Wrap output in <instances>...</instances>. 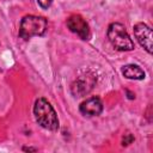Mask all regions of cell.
Here are the masks:
<instances>
[{
	"label": "cell",
	"mask_w": 153,
	"mask_h": 153,
	"mask_svg": "<svg viewBox=\"0 0 153 153\" xmlns=\"http://www.w3.org/2000/svg\"><path fill=\"white\" fill-rule=\"evenodd\" d=\"M33 115L37 121V123L48 130H57L59 129V118L54 110V108L50 105V103L44 98H38L35 102L33 105Z\"/></svg>",
	"instance_id": "cell-1"
},
{
	"label": "cell",
	"mask_w": 153,
	"mask_h": 153,
	"mask_svg": "<svg viewBox=\"0 0 153 153\" xmlns=\"http://www.w3.org/2000/svg\"><path fill=\"white\" fill-rule=\"evenodd\" d=\"M48 23L45 18L39 16H25L20 20L19 25V37L27 41L33 36H43L47 31Z\"/></svg>",
	"instance_id": "cell-2"
},
{
	"label": "cell",
	"mask_w": 153,
	"mask_h": 153,
	"mask_svg": "<svg viewBox=\"0 0 153 153\" xmlns=\"http://www.w3.org/2000/svg\"><path fill=\"white\" fill-rule=\"evenodd\" d=\"M108 39L111 45L120 51H129L135 48L133 39L128 35L124 25L121 23H111L108 27Z\"/></svg>",
	"instance_id": "cell-3"
},
{
	"label": "cell",
	"mask_w": 153,
	"mask_h": 153,
	"mask_svg": "<svg viewBox=\"0 0 153 153\" xmlns=\"http://www.w3.org/2000/svg\"><path fill=\"white\" fill-rule=\"evenodd\" d=\"M134 35L141 47L148 53L153 51V39H152V29L145 23H137L134 25Z\"/></svg>",
	"instance_id": "cell-4"
},
{
	"label": "cell",
	"mask_w": 153,
	"mask_h": 153,
	"mask_svg": "<svg viewBox=\"0 0 153 153\" xmlns=\"http://www.w3.org/2000/svg\"><path fill=\"white\" fill-rule=\"evenodd\" d=\"M66 23H67L68 29L73 33L78 35L81 39L86 41V39L90 38V26H88V24L86 23V20L81 16L72 14L71 17H68Z\"/></svg>",
	"instance_id": "cell-5"
},
{
	"label": "cell",
	"mask_w": 153,
	"mask_h": 153,
	"mask_svg": "<svg viewBox=\"0 0 153 153\" xmlns=\"http://www.w3.org/2000/svg\"><path fill=\"white\" fill-rule=\"evenodd\" d=\"M93 85H94V78L92 75L90 76L82 75L72 84L71 91L75 97H84L93 88Z\"/></svg>",
	"instance_id": "cell-6"
},
{
	"label": "cell",
	"mask_w": 153,
	"mask_h": 153,
	"mask_svg": "<svg viewBox=\"0 0 153 153\" xmlns=\"http://www.w3.org/2000/svg\"><path fill=\"white\" fill-rule=\"evenodd\" d=\"M79 110L86 117L98 116L103 111V103L98 97H90L80 104Z\"/></svg>",
	"instance_id": "cell-7"
},
{
	"label": "cell",
	"mask_w": 153,
	"mask_h": 153,
	"mask_svg": "<svg viewBox=\"0 0 153 153\" xmlns=\"http://www.w3.org/2000/svg\"><path fill=\"white\" fill-rule=\"evenodd\" d=\"M122 74L127 79L131 80H142L145 79V72L136 65H126L122 68Z\"/></svg>",
	"instance_id": "cell-8"
},
{
	"label": "cell",
	"mask_w": 153,
	"mask_h": 153,
	"mask_svg": "<svg viewBox=\"0 0 153 153\" xmlns=\"http://www.w3.org/2000/svg\"><path fill=\"white\" fill-rule=\"evenodd\" d=\"M134 141V136L131 135V134H124V136H123V139H122V146H128V145H130L131 142Z\"/></svg>",
	"instance_id": "cell-9"
},
{
	"label": "cell",
	"mask_w": 153,
	"mask_h": 153,
	"mask_svg": "<svg viewBox=\"0 0 153 153\" xmlns=\"http://www.w3.org/2000/svg\"><path fill=\"white\" fill-rule=\"evenodd\" d=\"M51 1L53 0H37V4L43 8V10H48L51 5Z\"/></svg>",
	"instance_id": "cell-10"
},
{
	"label": "cell",
	"mask_w": 153,
	"mask_h": 153,
	"mask_svg": "<svg viewBox=\"0 0 153 153\" xmlns=\"http://www.w3.org/2000/svg\"><path fill=\"white\" fill-rule=\"evenodd\" d=\"M23 151H29V152H36V148H31V147H23Z\"/></svg>",
	"instance_id": "cell-11"
},
{
	"label": "cell",
	"mask_w": 153,
	"mask_h": 153,
	"mask_svg": "<svg viewBox=\"0 0 153 153\" xmlns=\"http://www.w3.org/2000/svg\"><path fill=\"white\" fill-rule=\"evenodd\" d=\"M127 93L129 94V96H128V98H130V99H133V98H135V96H134V94H133L131 92H129V91H127Z\"/></svg>",
	"instance_id": "cell-12"
}]
</instances>
